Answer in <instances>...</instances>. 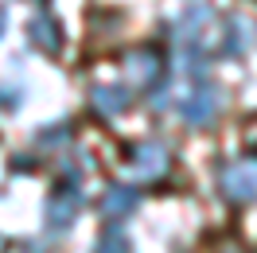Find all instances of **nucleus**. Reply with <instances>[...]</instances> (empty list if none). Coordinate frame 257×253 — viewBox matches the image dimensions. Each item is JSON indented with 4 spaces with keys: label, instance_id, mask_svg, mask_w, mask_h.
<instances>
[{
    "label": "nucleus",
    "instance_id": "1",
    "mask_svg": "<svg viewBox=\"0 0 257 253\" xmlns=\"http://www.w3.org/2000/svg\"><path fill=\"white\" fill-rule=\"evenodd\" d=\"M218 109H222V94L214 90V86H207V82H199V86H191V90H183L179 94V113H183V121L195 129H207L214 117H218Z\"/></svg>",
    "mask_w": 257,
    "mask_h": 253
},
{
    "label": "nucleus",
    "instance_id": "2",
    "mask_svg": "<svg viewBox=\"0 0 257 253\" xmlns=\"http://www.w3.org/2000/svg\"><path fill=\"white\" fill-rule=\"evenodd\" d=\"M82 210V191L78 183H59L51 191L47 206H43V218H47V230H70L74 218Z\"/></svg>",
    "mask_w": 257,
    "mask_h": 253
},
{
    "label": "nucleus",
    "instance_id": "3",
    "mask_svg": "<svg viewBox=\"0 0 257 253\" xmlns=\"http://www.w3.org/2000/svg\"><path fill=\"white\" fill-rule=\"evenodd\" d=\"M210 28H214V8H207V4L183 8V16H179V43H183V51H203L207 55Z\"/></svg>",
    "mask_w": 257,
    "mask_h": 253
},
{
    "label": "nucleus",
    "instance_id": "4",
    "mask_svg": "<svg viewBox=\"0 0 257 253\" xmlns=\"http://www.w3.org/2000/svg\"><path fill=\"white\" fill-rule=\"evenodd\" d=\"M168 164H172V156H168V148H164V144H156V141H145V144H137V148L128 152L133 179H141V183L160 179V175L168 172Z\"/></svg>",
    "mask_w": 257,
    "mask_h": 253
},
{
    "label": "nucleus",
    "instance_id": "5",
    "mask_svg": "<svg viewBox=\"0 0 257 253\" xmlns=\"http://www.w3.org/2000/svg\"><path fill=\"white\" fill-rule=\"evenodd\" d=\"M218 187L234 203H257V168L253 164H226L218 172Z\"/></svg>",
    "mask_w": 257,
    "mask_h": 253
},
{
    "label": "nucleus",
    "instance_id": "6",
    "mask_svg": "<svg viewBox=\"0 0 257 253\" xmlns=\"http://www.w3.org/2000/svg\"><path fill=\"white\" fill-rule=\"evenodd\" d=\"M160 74H164L160 51H152V47L128 51V59H125V78H128V86H152Z\"/></svg>",
    "mask_w": 257,
    "mask_h": 253
},
{
    "label": "nucleus",
    "instance_id": "7",
    "mask_svg": "<svg viewBox=\"0 0 257 253\" xmlns=\"http://www.w3.org/2000/svg\"><path fill=\"white\" fill-rule=\"evenodd\" d=\"M28 43L35 51H43V55H55V51L63 47V28H59V20L47 16V12H35L28 20Z\"/></svg>",
    "mask_w": 257,
    "mask_h": 253
},
{
    "label": "nucleus",
    "instance_id": "8",
    "mask_svg": "<svg viewBox=\"0 0 257 253\" xmlns=\"http://www.w3.org/2000/svg\"><path fill=\"white\" fill-rule=\"evenodd\" d=\"M141 206V191L128 187V183H113V187H105V195H101V214L105 218H128L133 210Z\"/></svg>",
    "mask_w": 257,
    "mask_h": 253
},
{
    "label": "nucleus",
    "instance_id": "9",
    "mask_svg": "<svg viewBox=\"0 0 257 253\" xmlns=\"http://www.w3.org/2000/svg\"><path fill=\"white\" fill-rule=\"evenodd\" d=\"M249 43H253V24L241 20V16H230L226 20V32L218 35V51L226 59H238V55L249 51Z\"/></svg>",
    "mask_w": 257,
    "mask_h": 253
},
{
    "label": "nucleus",
    "instance_id": "10",
    "mask_svg": "<svg viewBox=\"0 0 257 253\" xmlns=\"http://www.w3.org/2000/svg\"><path fill=\"white\" fill-rule=\"evenodd\" d=\"M90 101H94V109L101 117H117V113H125L133 105V94H128V86H94Z\"/></svg>",
    "mask_w": 257,
    "mask_h": 253
},
{
    "label": "nucleus",
    "instance_id": "11",
    "mask_svg": "<svg viewBox=\"0 0 257 253\" xmlns=\"http://www.w3.org/2000/svg\"><path fill=\"white\" fill-rule=\"evenodd\" d=\"M133 245H128V234L125 230H117V226H109L105 234H101V241H97V253H128Z\"/></svg>",
    "mask_w": 257,
    "mask_h": 253
},
{
    "label": "nucleus",
    "instance_id": "12",
    "mask_svg": "<svg viewBox=\"0 0 257 253\" xmlns=\"http://www.w3.org/2000/svg\"><path fill=\"white\" fill-rule=\"evenodd\" d=\"M66 137H70V121H55L51 129L39 133V144H59V141H66Z\"/></svg>",
    "mask_w": 257,
    "mask_h": 253
},
{
    "label": "nucleus",
    "instance_id": "13",
    "mask_svg": "<svg viewBox=\"0 0 257 253\" xmlns=\"http://www.w3.org/2000/svg\"><path fill=\"white\" fill-rule=\"evenodd\" d=\"M0 105H4V109H16L20 105V90L16 86H0Z\"/></svg>",
    "mask_w": 257,
    "mask_h": 253
},
{
    "label": "nucleus",
    "instance_id": "14",
    "mask_svg": "<svg viewBox=\"0 0 257 253\" xmlns=\"http://www.w3.org/2000/svg\"><path fill=\"white\" fill-rule=\"evenodd\" d=\"M4 28H8V12L0 8V35H4Z\"/></svg>",
    "mask_w": 257,
    "mask_h": 253
},
{
    "label": "nucleus",
    "instance_id": "15",
    "mask_svg": "<svg viewBox=\"0 0 257 253\" xmlns=\"http://www.w3.org/2000/svg\"><path fill=\"white\" fill-rule=\"evenodd\" d=\"M0 245H4V237H0Z\"/></svg>",
    "mask_w": 257,
    "mask_h": 253
}]
</instances>
